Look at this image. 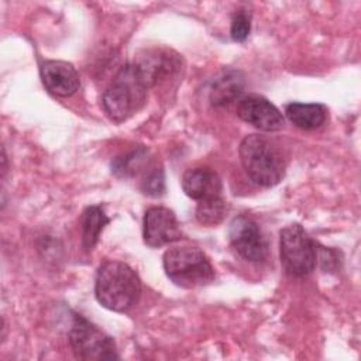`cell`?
<instances>
[{
	"label": "cell",
	"mask_w": 361,
	"mask_h": 361,
	"mask_svg": "<svg viewBox=\"0 0 361 361\" xmlns=\"http://www.w3.org/2000/svg\"><path fill=\"white\" fill-rule=\"evenodd\" d=\"M39 76L45 89L58 97H69L75 94L80 86L79 73L75 66L65 61H42L39 65Z\"/></svg>",
	"instance_id": "8fae6325"
},
{
	"label": "cell",
	"mask_w": 361,
	"mask_h": 361,
	"mask_svg": "<svg viewBox=\"0 0 361 361\" xmlns=\"http://www.w3.org/2000/svg\"><path fill=\"white\" fill-rule=\"evenodd\" d=\"M230 243L233 248L244 259L251 262H259L267 255V241L261 234L258 224L247 217L237 216L228 230Z\"/></svg>",
	"instance_id": "9c48e42d"
},
{
	"label": "cell",
	"mask_w": 361,
	"mask_h": 361,
	"mask_svg": "<svg viewBox=\"0 0 361 361\" xmlns=\"http://www.w3.org/2000/svg\"><path fill=\"white\" fill-rule=\"evenodd\" d=\"M133 63L137 66L148 89L176 78L183 68L180 55L168 48L144 49Z\"/></svg>",
	"instance_id": "52a82bcc"
},
{
	"label": "cell",
	"mask_w": 361,
	"mask_h": 361,
	"mask_svg": "<svg viewBox=\"0 0 361 361\" xmlns=\"http://www.w3.org/2000/svg\"><path fill=\"white\" fill-rule=\"evenodd\" d=\"M142 193L158 197L165 193V175L162 168H154L141 183Z\"/></svg>",
	"instance_id": "ac0fdd59"
},
{
	"label": "cell",
	"mask_w": 361,
	"mask_h": 361,
	"mask_svg": "<svg viewBox=\"0 0 361 361\" xmlns=\"http://www.w3.org/2000/svg\"><path fill=\"white\" fill-rule=\"evenodd\" d=\"M182 189L190 199L204 200L221 196V179L210 168H190L182 176Z\"/></svg>",
	"instance_id": "7c38bea8"
},
{
	"label": "cell",
	"mask_w": 361,
	"mask_h": 361,
	"mask_svg": "<svg viewBox=\"0 0 361 361\" xmlns=\"http://www.w3.org/2000/svg\"><path fill=\"white\" fill-rule=\"evenodd\" d=\"M279 257L289 276H306L317 262L316 243L300 224H289L279 233Z\"/></svg>",
	"instance_id": "5b68a950"
},
{
	"label": "cell",
	"mask_w": 361,
	"mask_h": 361,
	"mask_svg": "<svg viewBox=\"0 0 361 361\" xmlns=\"http://www.w3.org/2000/svg\"><path fill=\"white\" fill-rule=\"evenodd\" d=\"M147 155L148 149L145 148H137L124 155H120L111 162V172L120 178L134 176L147 164Z\"/></svg>",
	"instance_id": "e0dca14e"
},
{
	"label": "cell",
	"mask_w": 361,
	"mask_h": 361,
	"mask_svg": "<svg viewBox=\"0 0 361 361\" xmlns=\"http://www.w3.org/2000/svg\"><path fill=\"white\" fill-rule=\"evenodd\" d=\"M244 76L238 71H224L214 82L210 90V102L216 107H228L238 103L244 92Z\"/></svg>",
	"instance_id": "4fadbf2b"
},
{
	"label": "cell",
	"mask_w": 361,
	"mask_h": 361,
	"mask_svg": "<svg viewBox=\"0 0 361 361\" xmlns=\"http://www.w3.org/2000/svg\"><path fill=\"white\" fill-rule=\"evenodd\" d=\"M238 154L245 173L259 186L272 188L285 176L286 162L281 149L264 135H247L240 144Z\"/></svg>",
	"instance_id": "3957f363"
},
{
	"label": "cell",
	"mask_w": 361,
	"mask_h": 361,
	"mask_svg": "<svg viewBox=\"0 0 361 361\" xmlns=\"http://www.w3.org/2000/svg\"><path fill=\"white\" fill-rule=\"evenodd\" d=\"M97 302L113 312L130 310L141 296V281L135 271L121 261H106L96 272Z\"/></svg>",
	"instance_id": "6da1fadb"
},
{
	"label": "cell",
	"mask_w": 361,
	"mask_h": 361,
	"mask_svg": "<svg viewBox=\"0 0 361 361\" xmlns=\"http://www.w3.org/2000/svg\"><path fill=\"white\" fill-rule=\"evenodd\" d=\"M285 114L289 121L300 130H316L327 118V109L320 103L292 102L285 106Z\"/></svg>",
	"instance_id": "5bb4252c"
},
{
	"label": "cell",
	"mask_w": 361,
	"mask_h": 361,
	"mask_svg": "<svg viewBox=\"0 0 361 361\" xmlns=\"http://www.w3.org/2000/svg\"><path fill=\"white\" fill-rule=\"evenodd\" d=\"M251 31V18L244 10H238L234 13L231 18V30L230 35L233 41L235 42H243L247 39Z\"/></svg>",
	"instance_id": "d6986e66"
},
{
	"label": "cell",
	"mask_w": 361,
	"mask_h": 361,
	"mask_svg": "<svg viewBox=\"0 0 361 361\" xmlns=\"http://www.w3.org/2000/svg\"><path fill=\"white\" fill-rule=\"evenodd\" d=\"M110 221L100 206H87L80 217L82 245L86 251H92L97 244L104 226Z\"/></svg>",
	"instance_id": "9a60e30c"
},
{
	"label": "cell",
	"mask_w": 361,
	"mask_h": 361,
	"mask_svg": "<svg viewBox=\"0 0 361 361\" xmlns=\"http://www.w3.org/2000/svg\"><path fill=\"white\" fill-rule=\"evenodd\" d=\"M227 212H228V204L221 196L210 197V199L197 202L196 219L200 224L212 227V226L220 224L227 216Z\"/></svg>",
	"instance_id": "2e32d148"
},
{
	"label": "cell",
	"mask_w": 361,
	"mask_h": 361,
	"mask_svg": "<svg viewBox=\"0 0 361 361\" xmlns=\"http://www.w3.org/2000/svg\"><path fill=\"white\" fill-rule=\"evenodd\" d=\"M69 344L79 360L102 361L118 358L113 338L80 314H73Z\"/></svg>",
	"instance_id": "8992f818"
},
{
	"label": "cell",
	"mask_w": 361,
	"mask_h": 361,
	"mask_svg": "<svg viewBox=\"0 0 361 361\" xmlns=\"http://www.w3.org/2000/svg\"><path fill=\"white\" fill-rule=\"evenodd\" d=\"M180 224L176 214L164 206L147 209L142 223V237L148 247L158 248L182 238Z\"/></svg>",
	"instance_id": "ba28073f"
},
{
	"label": "cell",
	"mask_w": 361,
	"mask_h": 361,
	"mask_svg": "<svg viewBox=\"0 0 361 361\" xmlns=\"http://www.w3.org/2000/svg\"><path fill=\"white\" fill-rule=\"evenodd\" d=\"M237 116L262 131H278L285 126V118L279 109L258 94L243 97L237 103Z\"/></svg>",
	"instance_id": "30bf717a"
},
{
	"label": "cell",
	"mask_w": 361,
	"mask_h": 361,
	"mask_svg": "<svg viewBox=\"0 0 361 361\" xmlns=\"http://www.w3.org/2000/svg\"><path fill=\"white\" fill-rule=\"evenodd\" d=\"M148 86L134 63L118 69L102 94V106L111 121L123 123L147 102Z\"/></svg>",
	"instance_id": "7a4b0ae2"
},
{
	"label": "cell",
	"mask_w": 361,
	"mask_h": 361,
	"mask_svg": "<svg viewBox=\"0 0 361 361\" xmlns=\"http://www.w3.org/2000/svg\"><path fill=\"white\" fill-rule=\"evenodd\" d=\"M166 276L185 289L209 285L214 279V269L206 254L197 247H173L164 254Z\"/></svg>",
	"instance_id": "277c9868"
}]
</instances>
